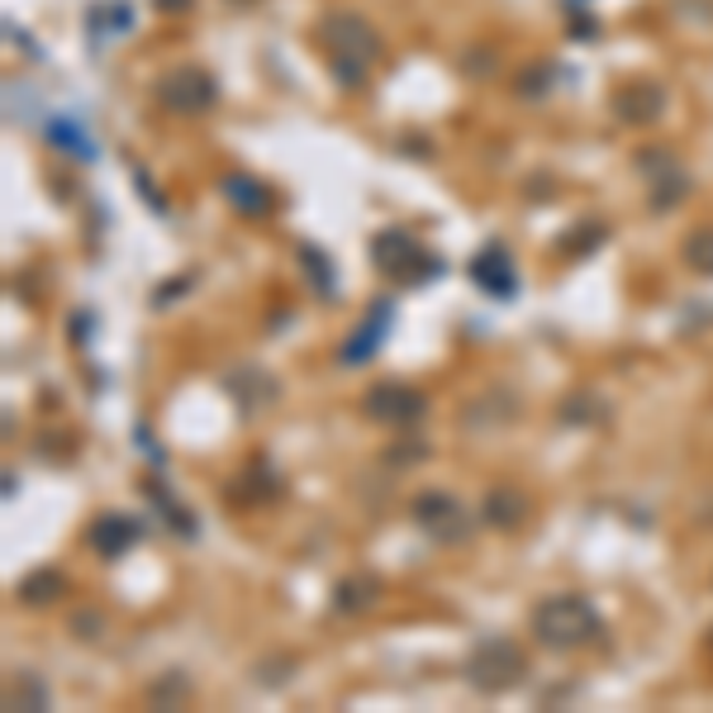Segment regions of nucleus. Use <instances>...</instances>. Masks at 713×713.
<instances>
[{"mask_svg":"<svg viewBox=\"0 0 713 713\" xmlns=\"http://www.w3.org/2000/svg\"><path fill=\"white\" fill-rule=\"evenodd\" d=\"M533 628L547 647H580L599 632V614L585 605L580 595H557V599H547V605H537Z\"/></svg>","mask_w":713,"mask_h":713,"instance_id":"obj_1","label":"nucleus"},{"mask_svg":"<svg viewBox=\"0 0 713 713\" xmlns=\"http://www.w3.org/2000/svg\"><path fill=\"white\" fill-rule=\"evenodd\" d=\"M518 675H523V657L500 638L485 642L481 652H475V661H471V680L481 690H504V685H514Z\"/></svg>","mask_w":713,"mask_h":713,"instance_id":"obj_2","label":"nucleus"},{"mask_svg":"<svg viewBox=\"0 0 713 713\" xmlns=\"http://www.w3.org/2000/svg\"><path fill=\"white\" fill-rule=\"evenodd\" d=\"M471 276L481 281L490 295H510V291H514V272H510V262H504V252H500V248L481 252V258L471 262Z\"/></svg>","mask_w":713,"mask_h":713,"instance_id":"obj_3","label":"nucleus"}]
</instances>
